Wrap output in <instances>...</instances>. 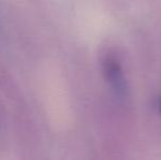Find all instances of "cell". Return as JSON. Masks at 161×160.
<instances>
[{"instance_id":"2","label":"cell","mask_w":161,"mask_h":160,"mask_svg":"<svg viewBox=\"0 0 161 160\" xmlns=\"http://www.w3.org/2000/svg\"><path fill=\"white\" fill-rule=\"evenodd\" d=\"M159 108H160V112H161V101H160V103H159Z\"/></svg>"},{"instance_id":"1","label":"cell","mask_w":161,"mask_h":160,"mask_svg":"<svg viewBox=\"0 0 161 160\" xmlns=\"http://www.w3.org/2000/svg\"><path fill=\"white\" fill-rule=\"evenodd\" d=\"M102 69L106 82L119 99H125L128 94L127 81L119 60L112 55H106L102 62Z\"/></svg>"}]
</instances>
